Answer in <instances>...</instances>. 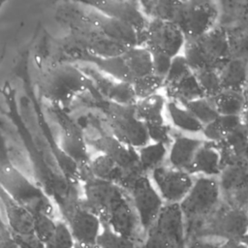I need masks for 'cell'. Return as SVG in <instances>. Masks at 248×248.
Here are the masks:
<instances>
[{
	"mask_svg": "<svg viewBox=\"0 0 248 248\" xmlns=\"http://www.w3.org/2000/svg\"><path fill=\"white\" fill-rule=\"evenodd\" d=\"M186 225L179 203H165L145 232L142 248H185Z\"/></svg>",
	"mask_w": 248,
	"mask_h": 248,
	"instance_id": "5b68a950",
	"label": "cell"
},
{
	"mask_svg": "<svg viewBox=\"0 0 248 248\" xmlns=\"http://www.w3.org/2000/svg\"><path fill=\"white\" fill-rule=\"evenodd\" d=\"M248 143V133L242 123L233 129L223 140L216 145L221 156V170L225 166L242 159L244 149Z\"/></svg>",
	"mask_w": 248,
	"mask_h": 248,
	"instance_id": "ffe728a7",
	"label": "cell"
},
{
	"mask_svg": "<svg viewBox=\"0 0 248 248\" xmlns=\"http://www.w3.org/2000/svg\"><path fill=\"white\" fill-rule=\"evenodd\" d=\"M217 248H248V245L241 240H224Z\"/></svg>",
	"mask_w": 248,
	"mask_h": 248,
	"instance_id": "ee69618b",
	"label": "cell"
},
{
	"mask_svg": "<svg viewBox=\"0 0 248 248\" xmlns=\"http://www.w3.org/2000/svg\"><path fill=\"white\" fill-rule=\"evenodd\" d=\"M105 99L120 106H133L138 100L131 82L115 80L108 88Z\"/></svg>",
	"mask_w": 248,
	"mask_h": 248,
	"instance_id": "1f68e13d",
	"label": "cell"
},
{
	"mask_svg": "<svg viewBox=\"0 0 248 248\" xmlns=\"http://www.w3.org/2000/svg\"><path fill=\"white\" fill-rule=\"evenodd\" d=\"M90 77L69 62H56L43 70L39 78L42 95L55 104L69 103L85 90H92Z\"/></svg>",
	"mask_w": 248,
	"mask_h": 248,
	"instance_id": "7a4b0ae2",
	"label": "cell"
},
{
	"mask_svg": "<svg viewBox=\"0 0 248 248\" xmlns=\"http://www.w3.org/2000/svg\"><path fill=\"white\" fill-rule=\"evenodd\" d=\"M185 37L172 22L152 18L143 33L142 46L150 53H160L170 58L178 55L183 48Z\"/></svg>",
	"mask_w": 248,
	"mask_h": 248,
	"instance_id": "7c38bea8",
	"label": "cell"
},
{
	"mask_svg": "<svg viewBox=\"0 0 248 248\" xmlns=\"http://www.w3.org/2000/svg\"><path fill=\"white\" fill-rule=\"evenodd\" d=\"M240 124V115H219L212 122L203 126L202 132L208 141L217 143Z\"/></svg>",
	"mask_w": 248,
	"mask_h": 248,
	"instance_id": "f1b7e54d",
	"label": "cell"
},
{
	"mask_svg": "<svg viewBox=\"0 0 248 248\" xmlns=\"http://www.w3.org/2000/svg\"><path fill=\"white\" fill-rule=\"evenodd\" d=\"M0 185L13 201L29 210L33 215H52V204L44 192L11 164L0 168Z\"/></svg>",
	"mask_w": 248,
	"mask_h": 248,
	"instance_id": "ba28073f",
	"label": "cell"
},
{
	"mask_svg": "<svg viewBox=\"0 0 248 248\" xmlns=\"http://www.w3.org/2000/svg\"><path fill=\"white\" fill-rule=\"evenodd\" d=\"M122 188L135 208L143 233L156 220L165 202L153 186L147 173L138 171L128 176Z\"/></svg>",
	"mask_w": 248,
	"mask_h": 248,
	"instance_id": "30bf717a",
	"label": "cell"
},
{
	"mask_svg": "<svg viewBox=\"0 0 248 248\" xmlns=\"http://www.w3.org/2000/svg\"><path fill=\"white\" fill-rule=\"evenodd\" d=\"M87 170L90 177L115 183L121 187L128 176L132 174L126 172L110 158L104 154H99L93 160H90L89 164L87 165Z\"/></svg>",
	"mask_w": 248,
	"mask_h": 248,
	"instance_id": "603a6c76",
	"label": "cell"
},
{
	"mask_svg": "<svg viewBox=\"0 0 248 248\" xmlns=\"http://www.w3.org/2000/svg\"><path fill=\"white\" fill-rule=\"evenodd\" d=\"M166 107L170 120L175 127L189 133L202 132L203 125L184 106L168 101Z\"/></svg>",
	"mask_w": 248,
	"mask_h": 248,
	"instance_id": "f546056e",
	"label": "cell"
},
{
	"mask_svg": "<svg viewBox=\"0 0 248 248\" xmlns=\"http://www.w3.org/2000/svg\"><path fill=\"white\" fill-rule=\"evenodd\" d=\"M74 248H99L97 244H80V243H76Z\"/></svg>",
	"mask_w": 248,
	"mask_h": 248,
	"instance_id": "bcb514c9",
	"label": "cell"
},
{
	"mask_svg": "<svg viewBox=\"0 0 248 248\" xmlns=\"http://www.w3.org/2000/svg\"><path fill=\"white\" fill-rule=\"evenodd\" d=\"M219 16V7L213 1H172L168 21L174 23L185 39L199 37L213 27Z\"/></svg>",
	"mask_w": 248,
	"mask_h": 248,
	"instance_id": "8992f818",
	"label": "cell"
},
{
	"mask_svg": "<svg viewBox=\"0 0 248 248\" xmlns=\"http://www.w3.org/2000/svg\"><path fill=\"white\" fill-rule=\"evenodd\" d=\"M242 159L248 164V143L244 149V152H243V156H242Z\"/></svg>",
	"mask_w": 248,
	"mask_h": 248,
	"instance_id": "c3c4849f",
	"label": "cell"
},
{
	"mask_svg": "<svg viewBox=\"0 0 248 248\" xmlns=\"http://www.w3.org/2000/svg\"><path fill=\"white\" fill-rule=\"evenodd\" d=\"M164 83L165 79L154 74L141 77L132 82L138 100L156 94L157 91L164 86Z\"/></svg>",
	"mask_w": 248,
	"mask_h": 248,
	"instance_id": "8d00e7d4",
	"label": "cell"
},
{
	"mask_svg": "<svg viewBox=\"0 0 248 248\" xmlns=\"http://www.w3.org/2000/svg\"><path fill=\"white\" fill-rule=\"evenodd\" d=\"M139 248H142V246H141V244H140V247H139Z\"/></svg>",
	"mask_w": 248,
	"mask_h": 248,
	"instance_id": "f907efd6",
	"label": "cell"
},
{
	"mask_svg": "<svg viewBox=\"0 0 248 248\" xmlns=\"http://www.w3.org/2000/svg\"><path fill=\"white\" fill-rule=\"evenodd\" d=\"M99 248H139L141 243L123 236L103 225L102 232L96 243Z\"/></svg>",
	"mask_w": 248,
	"mask_h": 248,
	"instance_id": "836d02e7",
	"label": "cell"
},
{
	"mask_svg": "<svg viewBox=\"0 0 248 248\" xmlns=\"http://www.w3.org/2000/svg\"><path fill=\"white\" fill-rule=\"evenodd\" d=\"M241 241H243L245 244H247L248 245V232L242 237V239H240Z\"/></svg>",
	"mask_w": 248,
	"mask_h": 248,
	"instance_id": "681fc988",
	"label": "cell"
},
{
	"mask_svg": "<svg viewBox=\"0 0 248 248\" xmlns=\"http://www.w3.org/2000/svg\"><path fill=\"white\" fill-rule=\"evenodd\" d=\"M221 202L219 185L216 178L200 176L194 180L192 188L179 202L185 219L187 239L217 208Z\"/></svg>",
	"mask_w": 248,
	"mask_h": 248,
	"instance_id": "277c9868",
	"label": "cell"
},
{
	"mask_svg": "<svg viewBox=\"0 0 248 248\" xmlns=\"http://www.w3.org/2000/svg\"><path fill=\"white\" fill-rule=\"evenodd\" d=\"M62 117V149L64 154L75 161L80 168L86 167L89 164L90 158L87 152L86 140L81 128L67 115L58 113Z\"/></svg>",
	"mask_w": 248,
	"mask_h": 248,
	"instance_id": "ac0fdd59",
	"label": "cell"
},
{
	"mask_svg": "<svg viewBox=\"0 0 248 248\" xmlns=\"http://www.w3.org/2000/svg\"><path fill=\"white\" fill-rule=\"evenodd\" d=\"M75 239L64 220H56L55 230L50 238L44 244L45 248H74Z\"/></svg>",
	"mask_w": 248,
	"mask_h": 248,
	"instance_id": "d590c367",
	"label": "cell"
},
{
	"mask_svg": "<svg viewBox=\"0 0 248 248\" xmlns=\"http://www.w3.org/2000/svg\"><path fill=\"white\" fill-rule=\"evenodd\" d=\"M91 144L100 154H104L116 163L128 173L141 171L139 165L138 149L130 147L110 134H104L100 137L90 140Z\"/></svg>",
	"mask_w": 248,
	"mask_h": 248,
	"instance_id": "e0dca14e",
	"label": "cell"
},
{
	"mask_svg": "<svg viewBox=\"0 0 248 248\" xmlns=\"http://www.w3.org/2000/svg\"><path fill=\"white\" fill-rule=\"evenodd\" d=\"M184 107L203 125H207L219 116L210 98L202 97L191 101L184 105Z\"/></svg>",
	"mask_w": 248,
	"mask_h": 248,
	"instance_id": "d6a6232c",
	"label": "cell"
},
{
	"mask_svg": "<svg viewBox=\"0 0 248 248\" xmlns=\"http://www.w3.org/2000/svg\"><path fill=\"white\" fill-rule=\"evenodd\" d=\"M183 49V56L192 72L203 69L218 70L232 57L229 33L220 26H215L199 37L185 39Z\"/></svg>",
	"mask_w": 248,
	"mask_h": 248,
	"instance_id": "3957f363",
	"label": "cell"
},
{
	"mask_svg": "<svg viewBox=\"0 0 248 248\" xmlns=\"http://www.w3.org/2000/svg\"><path fill=\"white\" fill-rule=\"evenodd\" d=\"M193 74L196 77L205 97L212 98L223 90L217 70L203 69L195 71Z\"/></svg>",
	"mask_w": 248,
	"mask_h": 248,
	"instance_id": "e575fe53",
	"label": "cell"
},
{
	"mask_svg": "<svg viewBox=\"0 0 248 248\" xmlns=\"http://www.w3.org/2000/svg\"><path fill=\"white\" fill-rule=\"evenodd\" d=\"M165 88L170 101L175 102L181 106L205 97L193 72L172 83L165 85Z\"/></svg>",
	"mask_w": 248,
	"mask_h": 248,
	"instance_id": "cb8c5ba5",
	"label": "cell"
},
{
	"mask_svg": "<svg viewBox=\"0 0 248 248\" xmlns=\"http://www.w3.org/2000/svg\"><path fill=\"white\" fill-rule=\"evenodd\" d=\"M150 173L156 189L165 203H179L194 183L190 173L170 166L161 165Z\"/></svg>",
	"mask_w": 248,
	"mask_h": 248,
	"instance_id": "5bb4252c",
	"label": "cell"
},
{
	"mask_svg": "<svg viewBox=\"0 0 248 248\" xmlns=\"http://www.w3.org/2000/svg\"><path fill=\"white\" fill-rule=\"evenodd\" d=\"M247 232L248 212L231 207L221 202L188 239L219 237L223 241L240 240Z\"/></svg>",
	"mask_w": 248,
	"mask_h": 248,
	"instance_id": "9c48e42d",
	"label": "cell"
},
{
	"mask_svg": "<svg viewBox=\"0 0 248 248\" xmlns=\"http://www.w3.org/2000/svg\"><path fill=\"white\" fill-rule=\"evenodd\" d=\"M99 108L103 110L110 135L124 144L139 149L148 143L145 124L140 121L133 106H120L108 100H102Z\"/></svg>",
	"mask_w": 248,
	"mask_h": 248,
	"instance_id": "52a82bcc",
	"label": "cell"
},
{
	"mask_svg": "<svg viewBox=\"0 0 248 248\" xmlns=\"http://www.w3.org/2000/svg\"><path fill=\"white\" fill-rule=\"evenodd\" d=\"M185 248H217V245L206 241L204 238H190L187 240Z\"/></svg>",
	"mask_w": 248,
	"mask_h": 248,
	"instance_id": "7bdbcfd3",
	"label": "cell"
},
{
	"mask_svg": "<svg viewBox=\"0 0 248 248\" xmlns=\"http://www.w3.org/2000/svg\"><path fill=\"white\" fill-rule=\"evenodd\" d=\"M243 95H244V98H245V101H246V107H248V78H247V81L243 87Z\"/></svg>",
	"mask_w": 248,
	"mask_h": 248,
	"instance_id": "7dc6e473",
	"label": "cell"
},
{
	"mask_svg": "<svg viewBox=\"0 0 248 248\" xmlns=\"http://www.w3.org/2000/svg\"><path fill=\"white\" fill-rule=\"evenodd\" d=\"M148 139L155 143H162L168 146L171 142L170 128L165 122L145 124Z\"/></svg>",
	"mask_w": 248,
	"mask_h": 248,
	"instance_id": "ab89813d",
	"label": "cell"
},
{
	"mask_svg": "<svg viewBox=\"0 0 248 248\" xmlns=\"http://www.w3.org/2000/svg\"><path fill=\"white\" fill-rule=\"evenodd\" d=\"M34 234L37 238L45 244L52 235L55 227L56 220L53 219L52 215L38 213L34 214Z\"/></svg>",
	"mask_w": 248,
	"mask_h": 248,
	"instance_id": "74e56055",
	"label": "cell"
},
{
	"mask_svg": "<svg viewBox=\"0 0 248 248\" xmlns=\"http://www.w3.org/2000/svg\"><path fill=\"white\" fill-rule=\"evenodd\" d=\"M82 3L86 7L90 20L108 39L125 47L141 46L140 35L131 26L98 12L85 2Z\"/></svg>",
	"mask_w": 248,
	"mask_h": 248,
	"instance_id": "2e32d148",
	"label": "cell"
},
{
	"mask_svg": "<svg viewBox=\"0 0 248 248\" xmlns=\"http://www.w3.org/2000/svg\"><path fill=\"white\" fill-rule=\"evenodd\" d=\"M8 223L13 235H28L34 233L33 214L13 201L10 197L4 199Z\"/></svg>",
	"mask_w": 248,
	"mask_h": 248,
	"instance_id": "d4e9b609",
	"label": "cell"
},
{
	"mask_svg": "<svg viewBox=\"0 0 248 248\" xmlns=\"http://www.w3.org/2000/svg\"><path fill=\"white\" fill-rule=\"evenodd\" d=\"M210 99L219 115H241L246 108L242 91L222 90Z\"/></svg>",
	"mask_w": 248,
	"mask_h": 248,
	"instance_id": "83f0119b",
	"label": "cell"
},
{
	"mask_svg": "<svg viewBox=\"0 0 248 248\" xmlns=\"http://www.w3.org/2000/svg\"><path fill=\"white\" fill-rule=\"evenodd\" d=\"M98 12L115 18L131 26L140 37L141 46L143 33L148 25L149 18L143 13L140 2L136 1H99L85 2Z\"/></svg>",
	"mask_w": 248,
	"mask_h": 248,
	"instance_id": "9a60e30c",
	"label": "cell"
},
{
	"mask_svg": "<svg viewBox=\"0 0 248 248\" xmlns=\"http://www.w3.org/2000/svg\"><path fill=\"white\" fill-rule=\"evenodd\" d=\"M1 5H2V3H1V2H0V7H1Z\"/></svg>",
	"mask_w": 248,
	"mask_h": 248,
	"instance_id": "816d5d0a",
	"label": "cell"
},
{
	"mask_svg": "<svg viewBox=\"0 0 248 248\" xmlns=\"http://www.w3.org/2000/svg\"><path fill=\"white\" fill-rule=\"evenodd\" d=\"M202 142L201 140L184 136L175 138L169 152L170 166L189 173L194 156Z\"/></svg>",
	"mask_w": 248,
	"mask_h": 248,
	"instance_id": "7402d4cb",
	"label": "cell"
},
{
	"mask_svg": "<svg viewBox=\"0 0 248 248\" xmlns=\"http://www.w3.org/2000/svg\"><path fill=\"white\" fill-rule=\"evenodd\" d=\"M61 213L76 243H97L103 223L100 217L84 204L82 199Z\"/></svg>",
	"mask_w": 248,
	"mask_h": 248,
	"instance_id": "4fadbf2b",
	"label": "cell"
},
{
	"mask_svg": "<svg viewBox=\"0 0 248 248\" xmlns=\"http://www.w3.org/2000/svg\"><path fill=\"white\" fill-rule=\"evenodd\" d=\"M217 72L223 90H243L248 78V65L244 59L232 56Z\"/></svg>",
	"mask_w": 248,
	"mask_h": 248,
	"instance_id": "44dd1931",
	"label": "cell"
},
{
	"mask_svg": "<svg viewBox=\"0 0 248 248\" xmlns=\"http://www.w3.org/2000/svg\"><path fill=\"white\" fill-rule=\"evenodd\" d=\"M12 241L17 248H45L44 244L33 234L28 235H13Z\"/></svg>",
	"mask_w": 248,
	"mask_h": 248,
	"instance_id": "b9f144b4",
	"label": "cell"
},
{
	"mask_svg": "<svg viewBox=\"0 0 248 248\" xmlns=\"http://www.w3.org/2000/svg\"><path fill=\"white\" fill-rule=\"evenodd\" d=\"M151 55L153 74L165 79L170 70L172 58L160 53H151Z\"/></svg>",
	"mask_w": 248,
	"mask_h": 248,
	"instance_id": "60d3db41",
	"label": "cell"
},
{
	"mask_svg": "<svg viewBox=\"0 0 248 248\" xmlns=\"http://www.w3.org/2000/svg\"><path fill=\"white\" fill-rule=\"evenodd\" d=\"M168 155V148L162 143H147L138 149L139 165L141 171L148 173L163 165Z\"/></svg>",
	"mask_w": 248,
	"mask_h": 248,
	"instance_id": "4dcf8cb0",
	"label": "cell"
},
{
	"mask_svg": "<svg viewBox=\"0 0 248 248\" xmlns=\"http://www.w3.org/2000/svg\"><path fill=\"white\" fill-rule=\"evenodd\" d=\"M217 181L222 202L248 212V164L240 160L225 166Z\"/></svg>",
	"mask_w": 248,
	"mask_h": 248,
	"instance_id": "8fae6325",
	"label": "cell"
},
{
	"mask_svg": "<svg viewBox=\"0 0 248 248\" xmlns=\"http://www.w3.org/2000/svg\"><path fill=\"white\" fill-rule=\"evenodd\" d=\"M240 117H241L242 125H243V127L245 128V130L248 133V107H246V108L244 109V111L242 112Z\"/></svg>",
	"mask_w": 248,
	"mask_h": 248,
	"instance_id": "f6af8a7d",
	"label": "cell"
},
{
	"mask_svg": "<svg viewBox=\"0 0 248 248\" xmlns=\"http://www.w3.org/2000/svg\"><path fill=\"white\" fill-rule=\"evenodd\" d=\"M83 193L84 204L100 217L104 226L140 243L143 232L131 200L121 186L89 177L83 181Z\"/></svg>",
	"mask_w": 248,
	"mask_h": 248,
	"instance_id": "6da1fadb",
	"label": "cell"
},
{
	"mask_svg": "<svg viewBox=\"0 0 248 248\" xmlns=\"http://www.w3.org/2000/svg\"><path fill=\"white\" fill-rule=\"evenodd\" d=\"M221 171V156L216 143L203 141L197 150L192 161L189 173L202 174V176L213 177Z\"/></svg>",
	"mask_w": 248,
	"mask_h": 248,
	"instance_id": "d6986e66",
	"label": "cell"
},
{
	"mask_svg": "<svg viewBox=\"0 0 248 248\" xmlns=\"http://www.w3.org/2000/svg\"><path fill=\"white\" fill-rule=\"evenodd\" d=\"M122 55L129 70L132 82L137 78L153 74L152 55L144 46L128 47Z\"/></svg>",
	"mask_w": 248,
	"mask_h": 248,
	"instance_id": "484cf974",
	"label": "cell"
},
{
	"mask_svg": "<svg viewBox=\"0 0 248 248\" xmlns=\"http://www.w3.org/2000/svg\"><path fill=\"white\" fill-rule=\"evenodd\" d=\"M191 73H192V70L188 65L185 57L183 55L178 54L171 59L170 67L165 78L164 86L167 84L172 83Z\"/></svg>",
	"mask_w": 248,
	"mask_h": 248,
	"instance_id": "f35d334b",
	"label": "cell"
},
{
	"mask_svg": "<svg viewBox=\"0 0 248 248\" xmlns=\"http://www.w3.org/2000/svg\"><path fill=\"white\" fill-rule=\"evenodd\" d=\"M167 105L165 97L159 93L139 99L134 105L137 117L144 124L165 122L163 110Z\"/></svg>",
	"mask_w": 248,
	"mask_h": 248,
	"instance_id": "4316f807",
	"label": "cell"
}]
</instances>
